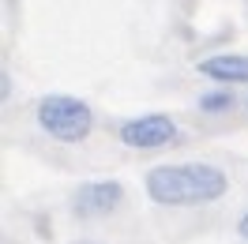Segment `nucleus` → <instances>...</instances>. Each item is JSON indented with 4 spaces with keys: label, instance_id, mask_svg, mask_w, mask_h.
Masks as SVG:
<instances>
[{
    "label": "nucleus",
    "instance_id": "1",
    "mask_svg": "<svg viewBox=\"0 0 248 244\" xmlns=\"http://www.w3.org/2000/svg\"><path fill=\"white\" fill-rule=\"evenodd\" d=\"M143 184H147V196L162 207H200L226 196L230 177L218 166L188 162V166H155Z\"/></svg>",
    "mask_w": 248,
    "mask_h": 244
},
{
    "label": "nucleus",
    "instance_id": "2",
    "mask_svg": "<svg viewBox=\"0 0 248 244\" xmlns=\"http://www.w3.org/2000/svg\"><path fill=\"white\" fill-rule=\"evenodd\" d=\"M38 124L57 143H83L94 132V109L72 94H49L38 102Z\"/></svg>",
    "mask_w": 248,
    "mask_h": 244
},
{
    "label": "nucleus",
    "instance_id": "3",
    "mask_svg": "<svg viewBox=\"0 0 248 244\" xmlns=\"http://www.w3.org/2000/svg\"><path fill=\"white\" fill-rule=\"evenodd\" d=\"M177 139V121L166 113H143L136 121L121 124V143L132 151H158V147H170Z\"/></svg>",
    "mask_w": 248,
    "mask_h": 244
},
{
    "label": "nucleus",
    "instance_id": "4",
    "mask_svg": "<svg viewBox=\"0 0 248 244\" xmlns=\"http://www.w3.org/2000/svg\"><path fill=\"white\" fill-rule=\"evenodd\" d=\"M121 199H124V188L117 181H91L76 192L72 211L79 218H106V214H113L121 207Z\"/></svg>",
    "mask_w": 248,
    "mask_h": 244
},
{
    "label": "nucleus",
    "instance_id": "5",
    "mask_svg": "<svg viewBox=\"0 0 248 244\" xmlns=\"http://www.w3.org/2000/svg\"><path fill=\"white\" fill-rule=\"evenodd\" d=\"M200 76L215 79V83H248V57L241 53H218L200 61Z\"/></svg>",
    "mask_w": 248,
    "mask_h": 244
},
{
    "label": "nucleus",
    "instance_id": "6",
    "mask_svg": "<svg viewBox=\"0 0 248 244\" xmlns=\"http://www.w3.org/2000/svg\"><path fill=\"white\" fill-rule=\"evenodd\" d=\"M200 109H203V113H226V109H233V94H226V91H207L200 98Z\"/></svg>",
    "mask_w": 248,
    "mask_h": 244
},
{
    "label": "nucleus",
    "instance_id": "7",
    "mask_svg": "<svg viewBox=\"0 0 248 244\" xmlns=\"http://www.w3.org/2000/svg\"><path fill=\"white\" fill-rule=\"evenodd\" d=\"M237 233H241V237H245V241H248V211L241 214V222H237Z\"/></svg>",
    "mask_w": 248,
    "mask_h": 244
},
{
    "label": "nucleus",
    "instance_id": "8",
    "mask_svg": "<svg viewBox=\"0 0 248 244\" xmlns=\"http://www.w3.org/2000/svg\"><path fill=\"white\" fill-rule=\"evenodd\" d=\"M245 106H248V98H245Z\"/></svg>",
    "mask_w": 248,
    "mask_h": 244
}]
</instances>
